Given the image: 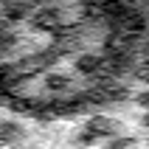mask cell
Returning <instances> with one entry per match:
<instances>
[{
  "label": "cell",
  "instance_id": "2",
  "mask_svg": "<svg viewBox=\"0 0 149 149\" xmlns=\"http://www.w3.org/2000/svg\"><path fill=\"white\" fill-rule=\"evenodd\" d=\"M130 8L135 11L138 23H141V31H143V40H146V48H149V0H127Z\"/></svg>",
  "mask_w": 149,
  "mask_h": 149
},
{
  "label": "cell",
  "instance_id": "1",
  "mask_svg": "<svg viewBox=\"0 0 149 149\" xmlns=\"http://www.w3.org/2000/svg\"><path fill=\"white\" fill-rule=\"evenodd\" d=\"M149 48L127 0H0V101L73 116L121 99Z\"/></svg>",
  "mask_w": 149,
  "mask_h": 149
}]
</instances>
